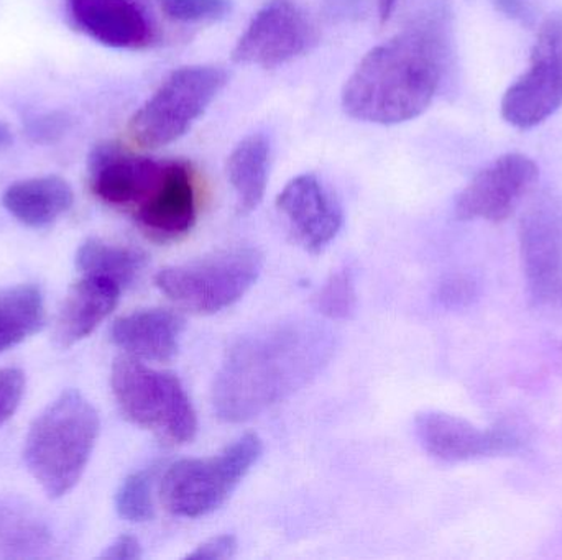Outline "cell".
<instances>
[{"label":"cell","mask_w":562,"mask_h":560,"mask_svg":"<svg viewBox=\"0 0 562 560\" xmlns=\"http://www.w3.org/2000/svg\"><path fill=\"white\" fill-rule=\"evenodd\" d=\"M99 430L98 411L76 390L59 395L36 418L23 457L46 495L61 499L75 489L91 459Z\"/></svg>","instance_id":"obj_3"},{"label":"cell","mask_w":562,"mask_h":560,"mask_svg":"<svg viewBox=\"0 0 562 560\" xmlns=\"http://www.w3.org/2000/svg\"><path fill=\"white\" fill-rule=\"evenodd\" d=\"M262 454V439L249 433L216 456L175 462L161 479L160 496L165 508L180 518L211 515L231 499Z\"/></svg>","instance_id":"obj_5"},{"label":"cell","mask_w":562,"mask_h":560,"mask_svg":"<svg viewBox=\"0 0 562 560\" xmlns=\"http://www.w3.org/2000/svg\"><path fill=\"white\" fill-rule=\"evenodd\" d=\"M109 560H137L142 558V546L134 536H121L115 539L101 556Z\"/></svg>","instance_id":"obj_30"},{"label":"cell","mask_w":562,"mask_h":560,"mask_svg":"<svg viewBox=\"0 0 562 560\" xmlns=\"http://www.w3.org/2000/svg\"><path fill=\"white\" fill-rule=\"evenodd\" d=\"M25 391V375L19 368L0 370V426L10 420Z\"/></svg>","instance_id":"obj_27"},{"label":"cell","mask_w":562,"mask_h":560,"mask_svg":"<svg viewBox=\"0 0 562 560\" xmlns=\"http://www.w3.org/2000/svg\"><path fill=\"white\" fill-rule=\"evenodd\" d=\"M226 84V69L220 66H184L171 72L132 115V141L144 148H160L180 140Z\"/></svg>","instance_id":"obj_7"},{"label":"cell","mask_w":562,"mask_h":560,"mask_svg":"<svg viewBox=\"0 0 562 560\" xmlns=\"http://www.w3.org/2000/svg\"><path fill=\"white\" fill-rule=\"evenodd\" d=\"M122 289L99 276L85 275L71 286L56 319L55 339L61 347H71L95 331L114 311Z\"/></svg>","instance_id":"obj_18"},{"label":"cell","mask_w":562,"mask_h":560,"mask_svg":"<svg viewBox=\"0 0 562 560\" xmlns=\"http://www.w3.org/2000/svg\"><path fill=\"white\" fill-rule=\"evenodd\" d=\"M501 12L512 19H524L528 12L527 0H492Z\"/></svg>","instance_id":"obj_31"},{"label":"cell","mask_w":562,"mask_h":560,"mask_svg":"<svg viewBox=\"0 0 562 560\" xmlns=\"http://www.w3.org/2000/svg\"><path fill=\"white\" fill-rule=\"evenodd\" d=\"M2 203L19 222L45 227L71 209L75 194L68 181L49 174L10 184L3 193Z\"/></svg>","instance_id":"obj_19"},{"label":"cell","mask_w":562,"mask_h":560,"mask_svg":"<svg viewBox=\"0 0 562 560\" xmlns=\"http://www.w3.org/2000/svg\"><path fill=\"white\" fill-rule=\"evenodd\" d=\"M538 178V167L521 153H508L477 174L459 194L456 214L461 220L502 222L514 213Z\"/></svg>","instance_id":"obj_10"},{"label":"cell","mask_w":562,"mask_h":560,"mask_svg":"<svg viewBox=\"0 0 562 560\" xmlns=\"http://www.w3.org/2000/svg\"><path fill=\"white\" fill-rule=\"evenodd\" d=\"M168 19L178 23H214L226 19L231 0H160Z\"/></svg>","instance_id":"obj_26"},{"label":"cell","mask_w":562,"mask_h":560,"mask_svg":"<svg viewBox=\"0 0 562 560\" xmlns=\"http://www.w3.org/2000/svg\"><path fill=\"white\" fill-rule=\"evenodd\" d=\"M415 430L426 453L449 464L515 453L521 446L520 436L510 427L479 430L462 418L439 411L418 414Z\"/></svg>","instance_id":"obj_11"},{"label":"cell","mask_w":562,"mask_h":560,"mask_svg":"<svg viewBox=\"0 0 562 560\" xmlns=\"http://www.w3.org/2000/svg\"><path fill=\"white\" fill-rule=\"evenodd\" d=\"M75 25L89 38L115 49H144L155 33L135 0H66Z\"/></svg>","instance_id":"obj_16"},{"label":"cell","mask_w":562,"mask_h":560,"mask_svg":"<svg viewBox=\"0 0 562 560\" xmlns=\"http://www.w3.org/2000/svg\"><path fill=\"white\" fill-rule=\"evenodd\" d=\"M167 161L142 157L121 145L95 148L89 161L91 190L102 203L135 210L150 199L164 178Z\"/></svg>","instance_id":"obj_12"},{"label":"cell","mask_w":562,"mask_h":560,"mask_svg":"<svg viewBox=\"0 0 562 560\" xmlns=\"http://www.w3.org/2000/svg\"><path fill=\"white\" fill-rule=\"evenodd\" d=\"M356 279L349 268L337 270L324 283L316 296V309L327 319L340 321L356 312Z\"/></svg>","instance_id":"obj_25"},{"label":"cell","mask_w":562,"mask_h":560,"mask_svg":"<svg viewBox=\"0 0 562 560\" xmlns=\"http://www.w3.org/2000/svg\"><path fill=\"white\" fill-rule=\"evenodd\" d=\"M12 144V132L3 122H0V148L9 147Z\"/></svg>","instance_id":"obj_33"},{"label":"cell","mask_w":562,"mask_h":560,"mask_svg":"<svg viewBox=\"0 0 562 560\" xmlns=\"http://www.w3.org/2000/svg\"><path fill=\"white\" fill-rule=\"evenodd\" d=\"M134 216L138 227L154 242L171 243L187 237L198 219L196 184L190 164L167 161L157 191Z\"/></svg>","instance_id":"obj_14"},{"label":"cell","mask_w":562,"mask_h":560,"mask_svg":"<svg viewBox=\"0 0 562 560\" xmlns=\"http://www.w3.org/2000/svg\"><path fill=\"white\" fill-rule=\"evenodd\" d=\"M445 62L441 23L409 26L363 56L344 84V112L367 124L413 121L435 101Z\"/></svg>","instance_id":"obj_2"},{"label":"cell","mask_w":562,"mask_h":560,"mask_svg":"<svg viewBox=\"0 0 562 560\" xmlns=\"http://www.w3.org/2000/svg\"><path fill=\"white\" fill-rule=\"evenodd\" d=\"M263 255L254 247H233L201 259L167 266L155 276L168 299L194 312L216 315L236 305L256 285Z\"/></svg>","instance_id":"obj_6"},{"label":"cell","mask_w":562,"mask_h":560,"mask_svg":"<svg viewBox=\"0 0 562 560\" xmlns=\"http://www.w3.org/2000/svg\"><path fill=\"white\" fill-rule=\"evenodd\" d=\"M52 546L45 519L25 505L0 500V559H32Z\"/></svg>","instance_id":"obj_21"},{"label":"cell","mask_w":562,"mask_h":560,"mask_svg":"<svg viewBox=\"0 0 562 560\" xmlns=\"http://www.w3.org/2000/svg\"><path fill=\"white\" fill-rule=\"evenodd\" d=\"M562 105V19L547 20L535 43L531 66L502 99V117L517 128L543 124Z\"/></svg>","instance_id":"obj_8"},{"label":"cell","mask_w":562,"mask_h":560,"mask_svg":"<svg viewBox=\"0 0 562 560\" xmlns=\"http://www.w3.org/2000/svg\"><path fill=\"white\" fill-rule=\"evenodd\" d=\"M111 387L119 410L135 426L151 431L170 446H183L196 437V411L171 372L124 355L112 365Z\"/></svg>","instance_id":"obj_4"},{"label":"cell","mask_w":562,"mask_h":560,"mask_svg":"<svg viewBox=\"0 0 562 560\" xmlns=\"http://www.w3.org/2000/svg\"><path fill=\"white\" fill-rule=\"evenodd\" d=\"M336 347L330 329L293 319L254 331L227 351L213 387L220 420L246 423L306 387L329 364Z\"/></svg>","instance_id":"obj_1"},{"label":"cell","mask_w":562,"mask_h":560,"mask_svg":"<svg viewBox=\"0 0 562 560\" xmlns=\"http://www.w3.org/2000/svg\"><path fill=\"white\" fill-rule=\"evenodd\" d=\"M314 42L316 32L306 13L291 0H272L237 39L233 59L239 65L277 68L306 53Z\"/></svg>","instance_id":"obj_9"},{"label":"cell","mask_w":562,"mask_h":560,"mask_svg":"<svg viewBox=\"0 0 562 560\" xmlns=\"http://www.w3.org/2000/svg\"><path fill=\"white\" fill-rule=\"evenodd\" d=\"M270 176V144L262 134H252L237 144L227 158V178L236 191L237 209L250 214L262 204Z\"/></svg>","instance_id":"obj_20"},{"label":"cell","mask_w":562,"mask_h":560,"mask_svg":"<svg viewBox=\"0 0 562 560\" xmlns=\"http://www.w3.org/2000/svg\"><path fill=\"white\" fill-rule=\"evenodd\" d=\"M155 469L138 470L122 482L115 496V508L125 522H150L154 506Z\"/></svg>","instance_id":"obj_24"},{"label":"cell","mask_w":562,"mask_h":560,"mask_svg":"<svg viewBox=\"0 0 562 560\" xmlns=\"http://www.w3.org/2000/svg\"><path fill=\"white\" fill-rule=\"evenodd\" d=\"M474 296V285L462 276L448 279L441 288V301L448 306H464Z\"/></svg>","instance_id":"obj_29"},{"label":"cell","mask_w":562,"mask_h":560,"mask_svg":"<svg viewBox=\"0 0 562 560\" xmlns=\"http://www.w3.org/2000/svg\"><path fill=\"white\" fill-rule=\"evenodd\" d=\"M396 2H398V0H376V7H379L380 22H389L390 16H392L393 10H395Z\"/></svg>","instance_id":"obj_32"},{"label":"cell","mask_w":562,"mask_h":560,"mask_svg":"<svg viewBox=\"0 0 562 560\" xmlns=\"http://www.w3.org/2000/svg\"><path fill=\"white\" fill-rule=\"evenodd\" d=\"M277 209L294 240L310 253H321L342 229L339 201L314 174L293 178L277 197Z\"/></svg>","instance_id":"obj_13"},{"label":"cell","mask_w":562,"mask_h":560,"mask_svg":"<svg viewBox=\"0 0 562 560\" xmlns=\"http://www.w3.org/2000/svg\"><path fill=\"white\" fill-rule=\"evenodd\" d=\"M237 539L233 535H221L216 538L207 539L203 545L198 546L193 552L187 556V559L200 560H227L233 559L237 552Z\"/></svg>","instance_id":"obj_28"},{"label":"cell","mask_w":562,"mask_h":560,"mask_svg":"<svg viewBox=\"0 0 562 560\" xmlns=\"http://www.w3.org/2000/svg\"><path fill=\"white\" fill-rule=\"evenodd\" d=\"M43 322L45 306L36 286L0 289V354L38 332Z\"/></svg>","instance_id":"obj_23"},{"label":"cell","mask_w":562,"mask_h":560,"mask_svg":"<svg viewBox=\"0 0 562 560\" xmlns=\"http://www.w3.org/2000/svg\"><path fill=\"white\" fill-rule=\"evenodd\" d=\"M187 321L170 309H142L122 316L111 329V341L128 357L167 364L177 357Z\"/></svg>","instance_id":"obj_17"},{"label":"cell","mask_w":562,"mask_h":560,"mask_svg":"<svg viewBox=\"0 0 562 560\" xmlns=\"http://www.w3.org/2000/svg\"><path fill=\"white\" fill-rule=\"evenodd\" d=\"M76 262L85 275L109 279L122 289L137 282L147 266V255L132 247L89 239L79 247Z\"/></svg>","instance_id":"obj_22"},{"label":"cell","mask_w":562,"mask_h":560,"mask_svg":"<svg viewBox=\"0 0 562 560\" xmlns=\"http://www.w3.org/2000/svg\"><path fill=\"white\" fill-rule=\"evenodd\" d=\"M521 256L531 296L550 301L562 288V214L551 204L531 209L521 220Z\"/></svg>","instance_id":"obj_15"}]
</instances>
